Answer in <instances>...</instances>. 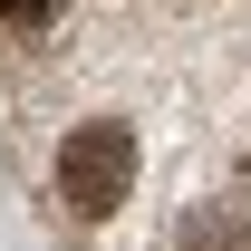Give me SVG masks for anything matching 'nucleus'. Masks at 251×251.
I'll use <instances>...</instances> for the list:
<instances>
[{"label":"nucleus","instance_id":"obj_1","mask_svg":"<svg viewBox=\"0 0 251 251\" xmlns=\"http://www.w3.org/2000/svg\"><path fill=\"white\" fill-rule=\"evenodd\" d=\"M126 184H135V135H126L116 116H97V126H77L58 145V203L77 222H106L126 203Z\"/></svg>","mask_w":251,"mask_h":251},{"label":"nucleus","instance_id":"obj_2","mask_svg":"<svg viewBox=\"0 0 251 251\" xmlns=\"http://www.w3.org/2000/svg\"><path fill=\"white\" fill-rule=\"evenodd\" d=\"M184 242H193V251H242V222H232V213H222V222L203 213V222H193V232H184Z\"/></svg>","mask_w":251,"mask_h":251},{"label":"nucleus","instance_id":"obj_3","mask_svg":"<svg viewBox=\"0 0 251 251\" xmlns=\"http://www.w3.org/2000/svg\"><path fill=\"white\" fill-rule=\"evenodd\" d=\"M49 10H58V0H0V20H10V29H49Z\"/></svg>","mask_w":251,"mask_h":251}]
</instances>
